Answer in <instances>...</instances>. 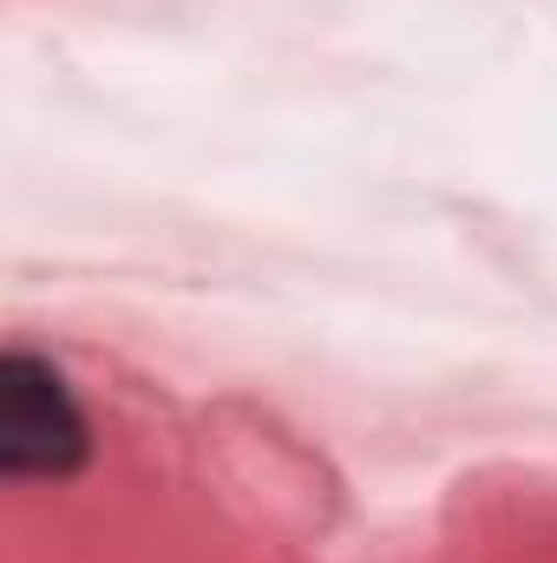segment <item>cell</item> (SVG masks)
<instances>
[{
	"label": "cell",
	"instance_id": "1",
	"mask_svg": "<svg viewBox=\"0 0 557 563\" xmlns=\"http://www.w3.org/2000/svg\"><path fill=\"white\" fill-rule=\"evenodd\" d=\"M92 459V426L66 374L26 347L0 361V472L7 478H73Z\"/></svg>",
	"mask_w": 557,
	"mask_h": 563
}]
</instances>
